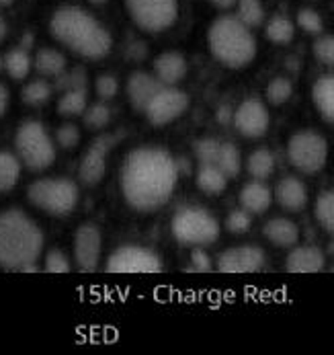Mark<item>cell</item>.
<instances>
[{
  "label": "cell",
  "instance_id": "obj_1",
  "mask_svg": "<svg viewBox=\"0 0 334 355\" xmlns=\"http://www.w3.org/2000/svg\"><path fill=\"white\" fill-rule=\"evenodd\" d=\"M179 171L173 156L162 148L143 146L132 150L121 166V193L136 211H156L170 200Z\"/></svg>",
  "mask_w": 334,
  "mask_h": 355
},
{
  "label": "cell",
  "instance_id": "obj_2",
  "mask_svg": "<svg viewBox=\"0 0 334 355\" xmlns=\"http://www.w3.org/2000/svg\"><path fill=\"white\" fill-rule=\"evenodd\" d=\"M44 251L42 228L21 209L0 214V267L10 271H37V259Z\"/></svg>",
  "mask_w": 334,
  "mask_h": 355
},
{
  "label": "cell",
  "instance_id": "obj_3",
  "mask_svg": "<svg viewBox=\"0 0 334 355\" xmlns=\"http://www.w3.org/2000/svg\"><path fill=\"white\" fill-rule=\"evenodd\" d=\"M49 31L62 46L89 60L105 58L113 46L109 31L78 6L58 8L49 21Z\"/></svg>",
  "mask_w": 334,
  "mask_h": 355
},
{
  "label": "cell",
  "instance_id": "obj_4",
  "mask_svg": "<svg viewBox=\"0 0 334 355\" xmlns=\"http://www.w3.org/2000/svg\"><path fill=\"white\" fill-rule=\"evenodd\" d=\"M213 58L228 68H244L256 55V42L238 17H220L207 33Z\"/></svg>",
  "mask_w": 334,
  "mask_h": 355
},
{
  "label": "cell",
  "instance_id": "obj_5",
  "mask_svg": "<svg viewBox=\"0 0 334 355\" xmlns=\"http://www.w3.org/2000/svg\"><path fill=\"white\" fill-rule=\"evenodd\" d=\"M173 236L185 247H207L220 236L218 220L201 207H183L173 216Z\"/></svg>",
  "mask_w": 334,
  "mask_h": 355
},
{
  "label": "cell",
  "instance_id": "obj_6",
  "mask_svg": "<svg viewBox=\"0 0 334 355\" xmlns=\"http://www.w3.org/2000/svg\"><path fill=\"white\" fill-rule=\"evenodd\" d=\"M19 160L31 171H46L55 160V146L39 121H25L15 136Z\"/></svg>",
  "mask_w": 334,
  "mask_h": 355
},
{
  "label": "cell",
  "instance_id": "obj_7",
  "mask_svg": "<svg viewBox=\"0 0 334 355\" xmlns=\"http://www.w3.org/2000/svg\"><path fill=\"white\" fill-rule=\"evenodd\" d=\"M27 200L49 216H68L78 203V189L70 179H39L29 185Z\"/></svg>",
  "mask_w": 334,
  "mask_h": 355
},
{
  "label": "cell",
  "instance_id": "obj_8",
  "mask_svg": "<svg viewBox=\"0 0 334 355\" xmlns=\"http://www.w3.org/2000/svg\"><path fill=\"white\" fill-rule=\"evenodd\" d=\"M287 158L291 166H295L299 173L314 175L324 168L328 158V144L326 140L312 130H301L289 138L287 144Z\"/></svg>",
  "mask_w": 334,
  "mask_h": 355
},
{
  "label": "cell",
  "instance_id": "obj_9",
  "mask_svg": "<svg viewBox=\"0 0 334 355\" xmlns=\"http://www.w3.org/2000/svg\"><path fill=\"white\" fill-rule=\"evenodd\" d=\"M138 27L148 33H160L177 21L179 0H125Z\"/></svg>",
  "mask_w": 334,
  "mask_h": 355
},
{
  "label": "cell",
  "instance_id": "obj_10",
  "mask_svg": "<svg viewBox=\"0 0 334 355\" xmlns=\"http://www.w3.org/2000/svg\"><path fill=\"white\" fill-rule=\"evenodd\" d=\"M187 107H189V97L183 91L175 87H162L146 105L143 113L152 125H166L173 119L181 117Z\"/></svg>",
  "mask_w": 334,
  "mask_h": 355
},
{
  "label": "cell",
  "instance_id": "obj_11",
  "mask_svg": "<svg viewBox=\"0 0 334 355\" xmlns=\"http://www.w3.org/2000/svg\"><path fill=\"white\" fill-rule=\"evenodd\" d=\"M160 269V257L143 247H121L107 261V271L113 273H156Z\"/></svg>",
  "mask_w": 334,
  "mask_h": 355
},
{
  "label": "cell",
  "instance_id": "obj_12",
  "mask_svg": "<svg viewBox=\"0 0 334 355\" xmlns=\"http://www.w3.org/2000/svg\"><path fill=\"white\" fill-rule=\"evenodd\" d=\"M100 230L95 224H82L74 234V261L80 271H95L100 259Z\"/></svg>",
  "mask_w": 334,
  "mask_h": 355
},
{
  "label": "cell",
  "instance_id": "obj_13",
  "mask_svg": "<svg viewBox=\"0 0 334 355\" xmlns=\"http://www.w3.org/2000/svg\"><path fill=\"white\" fill-rule=\"evenodd\" d=\"M234 125L246 138H261L269 130V111L261 101L246 99L234 113Z\"/></svg>",
  "mask_w": 334,
  "mask_h": 355
},
{
  "label": "cell",
  "instance_id": "obj_14",
  "mask_svg": "<svg viewBox=\"0 0 334 355\" xmlns=\"http://www.w3.org/2000/svg\"><path fill=\"white\" fill-rule=\"evenodd\" d=\"M265 267V253L258 247H234L220 254L218 269L224 273H252Z\"/></svg>",
  "mask_w": 334,
  "mask_h": 355
},
{
  "label": "cell",
  "instance_id": "obj_15",
  "mask_svg": "<svg viewBox=\"0 0 334 355\" xmlns=\"http://www.w3.org/2000/svg\"><path fill=\"white\" fill-rule=\"evenodd\" d=\"M113 144H115L113 136H100L82 156L78 177L85 185L100 183V179L105 177V171H107V153Z\"/></svg>",
  "mask_w": 334,
  "mask_h": 355
},
{
  "label": "cell",
  "instance_id": "obj_16",
  "mask_svg": "<svg viewBox=\"0 0 334 355\" xmlns=\"http://www.w3.org/2000/svg\"><path fill=\"white\" fill-rule=\"evenodd\" d=\"M162 89V83L156 76L146 72H134L128 80V97L136 111H143L150 99Z\"/></svg>",
  "mask_w": 334,
  "mask_h": 355
},
{
  "label": "cell",
  "instance_id": "obj_17",
  "mask_svg": "<svg viewBox=\"0 0 334 355\" xmlns=\"http://www.w3.org/2000/svg\"><path fill=\"white\" fill-rule=\"evenodd\" d=\"M154 74L162 85H177L187 74V60L179 51H164L154 60Z\"/></svg>",
  "mask_w": 334,
  "mask_h": 355
},
{
  "label": "cell",
  "instance_id": "obj_18",
  "mask_svg": "<svg viewBox=\"0 0 334 355\" xmlns=\"http://www.w3.org/2000/svg\"><path fill=\"white\" fill-rule=\"evenodd\" d=\"M326 265L324 253L316 247H297L287 254V271L293 273H318Z\"/></svg>",
  "mask_w": 334,
  "mask_h": 355
},
{
  "label": "cell",
  "instance_id": "obj_19",
  "mask_svg": "<svg viewBox=\"0 0 334 355\" xmlns=\"http://www.w3.org/2000/svg\"><path fill=\"white\" fill-rule=\"evenodd\" d=\"M275 200L287 211H301L308 203L306 185L295 177H285L275 187Z\"/></svg>",
  "mask_w": 334,
  "mask_h": 355
},
{
  "label": "cell",
  "instance_id": "obj_20",
  "mask_svg": "<svg viewBox=\"0 0 334 355\" xmlns=\"http://www.w3.org/2000/svg\"><path fill=\"white\" fill-rule=\"evenodd\" d=\"M271 200H273L271 189L258 179L252 183H246L240 191V205L248 214H265L271 205Z\"/></svg>",
  "mask_w": 334,
  "mask_h": 355
},
{
  "label": "cell",
  "instance_id": "obj_21",
  "mask_svg": "<svg viewBox=\"0 0 334 355\" xmlns=\"http://www.w3.org/2000/svg\"><path fill=\"white\" fill-rule=\"evenodd\" d=\"M265 236L269 239V243H273L275 247H293L299 241V230L297 226L287 220V218H273L265 224L263 228Z\"/></svg>",
  "mask_w": 334,
  "mask_h": 355
},
{
  "label": "cell",
  "instance_id": "obj_22",
  "mask_svg": "<svg viewBox=\"0 0 334 355\" xmlns=\"http://www.w3.org/2000/svg\"><path fill=\"white\" fill-rule=\"evenodd\" d=\"M197 185L207 196H220L228 185V177L220 171L218 164L201 162V166L197 171Z\"/></svg>",
  "mask_w": 334,
  "mask_h": 355
},
{
  "label": "cell",
  "instance_id": "obj_23",
  "mask_svg": "<svg viewBox=\"0 0 334 355\" xmlns=\"http://www.w3.org/2000/svg\"><path fill=\"white\" fill-rule=\"evenodd\" d=\"M312 99L320 115L334 123V76H324L320 78L314 89H312Z\"/></svg>",
  "mask_w": 334,
  "mask_h": 355
},
{
  "label": "cell",
  "instance_id": "obj_24",
  "mask_svg": "<svg viewBox=\"0 0 334 355\" xmlns=\"http://www.w3.org/2000/svg\"><path fill=\"white\" fill-rule=\"evenodd\" d=\"M35 70L42 74V76H48V78H55L60 76L64 70H66V58L55 50H39L35 55Z\"/></svg>",
  "mask_w": 334,
  "mask_h": 355
},
{
  "label": "cell",
  "instance_id": "obj_25",
  "mask_svg": "<svg viewBox=\"0 0 334 355\" xmlns=\"http://www.w3.org/2000/svg\"><path fill=\"white\" fill-rule=\"evenodd\" d=\"M21 177V160L10 153H0V193L10 191Z\"/></svg>",
  "mask_w": 334,
  "mask_h": 355
},
{
  "label": "cell",
  "instance_id": "obj_26",
  "mask_svg": "<svg viewBox=\"0 0 334 355\" xmlns=\"http://www.w3.org/2000/svg\"><path fill=\"white\" fill-rule=\"evenodd\" d=\"M87 89H72V91H64L62 99L58 101V113L64 117H74L85 113L87 109Z\"/></svg>",
  "mask_w": 334,
  "mask_h": 355
},
{
  "label": "cell",
  "instance_id": "obj_27",
  "mask_svg": "<svg viewBox=\"0 0 334 355\" xmlns=\"http://www.w3.org/2000/svg\"><path fill=\"white\" fill-rule=\"evenodd\" d=\"M246 168H248V173L254 179H258V181L261 179H267L275 171V158H273V154L269 153V150L258 148V150H254V153L248 156Z\"/></svg>",
  "mask_w": 334,
  "mask_h": 355
},
{
  "label": "cell",
  "instance_id": "obj_28",
  "mask_svg": "<svg viewBox=\"0 0 334 355\" xmlns=\"http://www.w3.org/2000/svg\"><path fill=\"white\" fill-rule=\"evenodd\" d=\"M4 68L10 78L23 80L31 70V58L25 50H10L4 55Z\"/></svg>",
  "mask_w": 334,
  "mask_h": 355
},
{
  "label": "cell",
  "instance_id": "obj_29",
  "mask_svg": "<svg viewBox=\"0 0 334 355\" xmlns=\"http://www.w3.org/2000/svg\"><path fill=\"white\" fill-rule=\"evenodd\" d=\"M293 33H295V25L287 17H273L267 23V37L277 46L289 44L293 40Z\"/></svg>",
  "mask_w": 334,
  "mask_h": 355
},
{
  "label": "cell",
  "instance_id": "obj_30",
  "mask_svg": "<svg viewBox=\"0 0 334 355\" xmlns=\"http://www.w3.org/2000/svg\"><path fill=\"white\" fill-rule=\"evenodd\" d=\"M316 220L318 224L326 230L334 234V189L333 191H324L318 196L316 200Z\"/></svg>",
  "mask_w": 334,
  "mask_h": 355
},
{
  "label": "cell",
  "instance_id": "obj_31",
  "mask_svg": "<svg viewBox=\"0 0 334 355\" xmlns=\"http://www.w3.org/2000/svg\"><path fill=\"white\" fill-rule=\"evenodd\" d=\"M216 164L220 166V171H222L228 179L238 177V173H240L238 148H236L234 144H222V146H220V154H218Z\"/></svg>",
  "mask_w": 334,
  "mask_h": 355
},
{
  "label": "cell",
  "instance_id": "obj_32",
  "mask_svg": "<svg viewBox=\"0 0 334 355\" xmlns=\"http://www.w3.org/2000/svg\"><path fill=\"white\" fill-rule=\"evenodd\" d=\"M238 19L246 27H258L265 21V8L261 0H238Z\"/></svg>",
  "mask_w": 334,
  "mask_h": 355
},
{
  "label": "cell",
  "instance_id": "obj_33",
  "mask_svg": "<svg viewBox=\"0 0 334 355\" xmlns=\"http://www.w3.org/2000/svg\"><path fill=\"white\" fill-rule=\"evenodd\" d=\"M23 101L27 103V105H31V107H39V105H44V103L49 101V97H51V87H49L46 80H33V83H29L25 89H23Z\"/></svg>",
  "mask_w": 334,
  "mask_h": 355
},
{
  "label": "cell",
  "instance_id": "obj_34",
  "mask_svg": "<svg viewBox=\"0 0 334 355\" xmlns=\"http://www.w3.org/2000/svg\"><path fill=\"white\" fill-rule=\"evenodd\" d=\"M109 121H111V111L107 105L95 103L85 109V123L89 130H103Z\"/></svg>",
  "mask_w": 334,
  "mask_h": 355
},
{
  "label": "cell",
  "instance_id": "obj_35",
  "mask_svg": "<svg viewBox=\"0 0 334 355\" xmlns=\"http://www.w3.org/2000/svg\"><path fill=\"white\" fill-rule=\"evenodd\" d=\"M293 93V85L287 78H273L267 87V99L271 105H283Z\"/></svg>",
  "mask_w": 334,
  "mask_h": 355
},
{
  "label": "cell",
  "instance_id": "obj_36",
  "mask_svg": "<svg viewBox=\"0 0 334 355\" xmlns=\"http://www.w3.org/2000/svg\"><path fill=\"white\" fill-rule=\"evenodd\" d=\"M55 89L60 91H72V89H87V74L82 68H74L72 72H62L60 76H55Z\"/></svg>",
  "mask_w": 334,
  "mask_h": 355
},
{
  "label": "cell",
  "instance_id": "obj_37",
  "mask_svg": "<svg viewBox=\"0 0 334 355\" xmlns=\"http://www.w3.org/2000/svg\"><path fill=\"white\" fill-rule=\"evenodd\" d=\"M297 25H299L306 33H312V35L320 33L322 27H324L322 17H320L316 10H312V8H301V10L297 12Z\"/></svg>",
  "mask_w": 334,
  "mask_h": 355
},
{
  "label": "cell",
  "instance_id": "obj_38",
  "mask_svg": "<svg viewBox=\"0 0 334 355\" xmlns=\"http://www.w3.org/2000/svg\"><path fill=\"white\" fill-rule=\"evenodd\" d=\"M220 142L213 140V138H203L195 144V154L201 162L205 164H216L218 160V154H220Z\"/></svg>",
  "mask_w": 334,
  "mask_h": 355
},
{
  "label": "cell",
  "instance_id": "obj_39",
  "mask_svg": "<svg viewBox=\"0 0 334 355\" xmlns=\"http://www.w3.org/2000/svg\"><path fill=\"white\" fill-rule=\"evenodd\" d=\"M314 55L318 62L334 66V35H324L314 42Z\"/></svg>",
  "mask_w": 334,
  "mask_h": 355
},
{
  "label": "cell",
  "instance_id": "obj_40",
  "mask_svg": "<svg viewBox=\"0 0 334 355\" xmlns=\"http://www.w3.org/2000/svg\"><path fill=\"white\" fill-rule=\"evenodd\" d=\"M78 140H80V132H78V128L72 125V123H66V125H62V128L55 132V142H58L62 148H66V150L74 148V146L78 144Z\"/></svg>",
  "mask_w": 334,
  "mask_h": 355
},
{
  "label": "cell",
  "instance_id": "obj_41",
  "mask_svg": "<svg viewBox=\"0 0 334 355\" xmlns=\"http://www.w3.org/2000/svg\"><path fill=\"white\" fill-rule=\"evenodd\" d=\"M95 89L96 95L100 99H113L117 95V91H119V83H117V78L113 74H100L96 78Z\"/></svg>",
  "mask_w": 334,
  "mask_h": 355
},
{
  "label": "cell",
  "instance_id": "obj_42",
  "mask_svg": "<svg viewBox=\"0 0 334 355\" xmlns=\"http://www.w3.org/2000/svg\"><path fill=\"white\" fill-rule=\"evenodd\" d=\"M46 271L48 273H68L70 271V261H68V257L62 253V251H58V249H51L46 257Z\"/></svg>",
  "mask_w": 334,
  "mask_h": 355
},
{
  "label": "cell",
  "instance_id": "obj_43",
  "mask_svg": "<svg viewBox=\"0 0 334 355\" xmlns=\"http://www.w3.org/2000/svg\"><path fill=\"white\" fill-rule=\"evenodd\" d=\"M226 228L234 234H242L250 228V216L246 209H236L226 218Z\"/></svg>",
  "mask_w": 334,
  "mask_h": 355
},
{
  "label": "cell",
  "instance_id": "obj_44",
  "mask_svg": "<svg viewBox=\"0 0 334 355\" xmlns=\"http://www.w3.org/2000/svg\"><path fill=\"white\" fill-rule=\"evenodd\" d=\"M191 265L195 271H209L211 269V261H209L207 253H203L199 249L191 253Z\"/></svg>",
  "mask_w": 334,
  "mask_h": 355
},
{
  "label": "cell",
  "instance_id": "obj_45",
  "mask_svg": "<svg viewBox=\"0 0 334 355\" xmlns=\"http://www.w3.org/2000/svg\"><path fill=\"white\" fill-rule=\"evenodd\" d=\"M8 91H6V87L4 85H0V117L6 113V109H8Z\"/></svg>",
  "mask_w": 334,
  "mask_h": 355
},
{
  "label": "cell",
  "instance_id": "obj_46",
  "mask_svg": "<svg viewBox=\"0 0 334 355\" xmlns=\"http://www.w3.org/2000/svg\"><path fill=\"white\" fill-rule=\"evenodd\" d=\"M128 53L132 55V60H143V55H146V48H143L142 44H136V46H132Z\"/></svg>",
  "mask_w": 334,
  "mask_h": 355
},
{
  "label": "cell",
  "instance_id": "obj_47",
  "mask_svg": "<svg viewBox=\"0 0 334 355\" xmlns=\"http://www.w3.org/2000/svg\"><path fill=\"white\" fill-rule=\"evenodd\" d=\"M213 6H218V8H230V6H234L238 0H209Z\"/></svg>",
  "mask_w": 334,
  "mask_h": 355
},
{
  "label": "cell",
  "instance_id": "obj_48",
  "mask_svg": "<svg viewBox=\"0 0 334 355\" xmlns=\"http://www.w3.org/2000/svg\"><path fill=\"white\" fill-rule=\"evenodd\" d=\"M6 31H8V29H6V21H4V19H2V15H0V42L6 37Z\"/></svg>",
  "mask_w": 334,
  "mask_h": 355
},
{
  "label": "cell",
  "instance_id": "obj_49",
  "mask_svg": "<svg viewBox=\"0 0 334 355\" xmlns=\"http://www.w3.org/2000/svg\"><path fill=\"white\" fill-rule=\"evenodd\" d=\"M10 2H15V0H0V6H6V4H10Z\"/></svg>",
  "mask_w": 334,
  "mask_h": 355
},
{
  "label": "cell",
  "instance_id": "obj_50",
  "mask_svg": "<svg viewBox=\"0 0 334 355\" xmlns=\"http://www.w3.org/2000/svg\"><path fill=\"white\" fill-rule=\"evenodd\" d=\"M93 4H103V2H107V0H91Z\"/></svg>",
  "mask_w": 334,
  "mask_h": 355
},
{
  "label": "cell",
  "instance_id": "obj_51",
  "mask_svg": "<svg viewBox=\"0 0 334 355\" xmlns=\"http://www.w3.org/2000/svg\"><path fill=\"white\" fill-rule=\"evenodd\" d=\"M2 68H4V58L0 55V70H2Z\"/></svg>",
  "mask_w": 334,
  "mask_h": 355
}]
</instances>
